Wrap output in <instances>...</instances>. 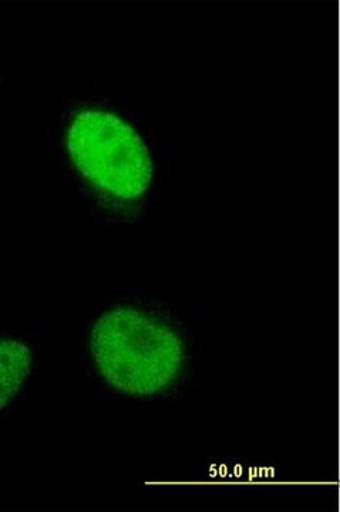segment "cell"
Masks as SVG:
<instances>
[{
  "mask_svg": "<svg viewBox=\"0 0 340 512\" xmlns=\"http://www.w3.org/2000/svg\"><path fill=\"white\" fill-rule=\"evenodd\" d=\"M32 352L22 340H0V410L8 406L32 370Z\"/></svg>",
  "mask_w": 340,
  "mask_h": 512,
  "instance_id": "3",
  "label": "cell"
},
{
  "mask_svg": "<svg viewBox=\"0 0 340 512\" xmlns=\"http://www.w3.org/2000/svg\"><path fill=\"white\" fill-rule=\"evenodd\" d=\"M77 170L97 190L117 200L141 197L153 180V161L136 131L107 111L86 110L74 117L67 137Z\"/></svg>",
  "mask_w": 340,
  "mask_h": 512,
  "instance_id": "2",
  "label": "cell"
},
{
  "mask_svg": "<svg viewBox=\"0 0 340 512\" xmlns=\"http://www.w3.org/2000/svg\"><path fill=\"white\" fill-rule=\"evenodd\" d=\"M90 350L100 375L119 392L153 396L184 365V343L163 322L131 308H114L94 323Z\"/></svg>",
  "mask_w": 340,
  "mask_h": 512,
  "instance_id": "1",
  "label": "cell"
}]
</instances>
